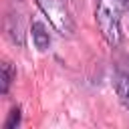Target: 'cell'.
<instances>
[{
  "label": "cell",
  "instance_id": "cell-1",
  "mask_svg": "<svg viewBox=\"0 0 129 129\" xmlns=\"http://www.w3.org/2000/svg\"><path fill=\"white\" fill-rule=\"evenodd\" d=\"M129 8V0H99L95 18L103 38L111 46H119L121 42V12Z\"/></svg>",
  "mask_w": 129,
  "mask_h": 129
},
{
  "label": "cell",
  "instance_id": "cell-2",
  "mask_svg": "<svg viewBox=\"0 0 129 129\" xmlns=\"http://www.w3.org/2000/svg\"><path fill=\"white\" fill-rule=\"evenodd\" d=\"M36 4L48 18V22L54 26V30H58L64 36H71L75 32V22L64 0H36Z\"/></svg>",
  "mask_w": 129,
  "mask_h": 129
},
{
  "label": "cell",
  "instance_id": "cell-3",
  "mask_svg": "<svg viewBox=\"0 0 129 129\" xmlns=\"http://www.w3.org/2000/svg\"><path fill=\"white\" fill-rule=\"evenodd\" d=\"M32 40L38 50H46L50 44V34L42 22H32Z\"/></svg>",
  "mask_w": 129,
  "mask_h": 129
},
{
  "label": "cell",
  "instance_id": "cell-4",
  "mask_svg": "<svg viewBox=\"0 0 129 129\" xmlns=\"http://www.w3.org/2000/svg\"><path fill=\"white\" fill-rule=\"evenodd\" d=\"M115 91H117L121 103L129 109V75L121 73V75L117 77V81H115Z\"/></svg>",
  "mask_w": 129,
  "mask_h": 129
},
{
  "label": "cell",
  "instance_id": "cell-5",
  "mask_svg": "<svg viewBox=\"0 0 129 129\" xmlns=\"http://www.w3.org/2000/svg\"><path fill=\"white\" fill-rule=\"evenodd\" d=\"M12 77H14V71L8 62H2V93H8V87L12 83Z\"/></svg>",
  "mask_w": 129,
  "mask_h": 129
},
{
  "label": "cell",
  "instance_id": "cell-6",
  "mask_svg": "<svg viewBox=\"0 0 129 129\" xmlns=\"http://www.w3.org/2000/svg\"><path fill=\"white\" fill-rule=\"evenodd\" d=\"M18 123H20V109L16 107V109H12V111H10L8 121L4 123V127H6V129H12V127H16Z\"/></svg>",
  "mask_w": 129,
  "mask_h": 129
},
{
  "label": "cell",
  "instance_id": "cell-7",
  "mask_svg": "<svg viewBox=\"0 0 129 129\" xmlns=\"http://www.w3.org/2000/svg\"><path fill=\"white\" fill-rule=\"evenodd\" d=\"M121 73L129 75V58H127V62H125V64H121Z\"/></svg>",
  "mask_w": 129,
  "mask_h": 129
}]
</instances>
